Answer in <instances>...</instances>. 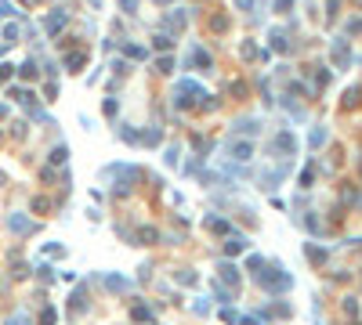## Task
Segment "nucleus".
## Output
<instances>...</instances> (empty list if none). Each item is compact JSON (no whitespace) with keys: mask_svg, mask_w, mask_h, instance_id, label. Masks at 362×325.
I'll list each match as a JSON object with an SVG mask.
<instances>
[{"mask_svg":"<svg viewBox=\"0 0 362 325\" xmlns=\"http://www.w3.org/2000/svg\"><path fill=\"white\" fill-rule=\"evenodd\" d=\"M232 156H236L239 163H246V159L254 156V145H250V141H239V145H232Z\"/></svg>","mask_w":362,"mask_h":325,"instance_id":"obj_1","label":"nucleus"},{"mask_svg":"<svg viewBox=\"0 0 362 325\" xmlns=\"http://www.w3.org/2000/svg\"><path fill=\"white\" fill-rule=\"evenodd\" d=\"M62 25H66V11H54L51 18H48V33H58Z\"/></svg>","mask_w":362,"mask_h":325,"instance_id":"obj_2","label":"nucleus"},{"mask_svg":"<svg viewBox=\"0 0 362 325\" xmlns=\"http://www.w3.org/2000/svg\"><path fill=\"white\" fill-rule=\"evenodd\" d=\"M224 250H228V253H243V250H246V239H243V235H232Z\"/></svg>","mask_w":362,"mask_h":325,"instance_id":"obj_3","label":"nucleus"},{"mask_svg":"<svg viewBox=\"0 0 362 325\" xmlns=\"http://www.w3.org/2000/svg\"><path fill=\"white\" fill-rule=\"evenodd\" d=\"M192 61H196V65H210V54L196 47V51H192Z\"/></svg>","mask_w":362,"mask_h":325,"instance_id":"obj_4","label":"nucleus"},{"mask_svg":"<svg viewBox=\"0 0 362 325\" xmlns=\"http://www.w3.org/2000/svg\"><path fill=\"white\" fill-rule=\"evenodd\" d=\"M22 80H36V65H33V61H26V65H22Z\"/></svg>","mask_w":362,"mask_h":325,"instance_id":"obj_5","label":"nucleus"},{"mask_svg":"<svg viewBox=\"0 0 362 325\" xmlns=\"http://www.w3.org/2000/svg\"><path fill=\"white\" fill-rule=\"evenodd\" d=\"M11 228H14V231H29V221H22V217H11Z\"/></svg>","mask_w":362,"mask_h":325,"instance_id":"obj_6","label":"nucleus"},{"mask_svg":"<svg viewBox=\"0 0 362 325\" xmlns=\"http://www.w3.org/2000/svg\"><path fill=\"white\" fill-rule=\"evenodd\" d=\"M206 228H210V231H224L228 224H224V221H218V217H210V221H206Z\"/></svg>","mask_w":362,"mask_h":325,"instance_id":"obj_7","label":"nucleus"},{"mask_svg":"<svg viewBox=\"0 0 362 325\" xmlns=\"http://www.w3.org/2000/svg\"><path fill=\"white\" fill-rule=\"evenodd\" d=\"M66 65H69V69H76V65H84V54H69V58H66Z\"/></svg>","mask_w":362,"mask_h":325,"instance_id":"obj_8","label":"nucleus"},{"mask_svg":"<svg viewBox=\"0 0 362 325\" xmlns=\"http://www.w3.org/2000/svg\"><path fill=\"white\" fill-rule=\"evenodd\" d=\"M124 4V11H138V0H120Z\"/></svg>","mask_w":362,"mask_h":325,"instance_id":"obj_9","label":"nucleus"},{"mask_svg":"<svg viewBox=\"0 0 362 325\" xmlns=\"http://www.w3.org/2000/svg\"><path fill=\"white\" fill-rule=\"evenodd\" d=\"M8 76H11V65H0V83H4Z\"/></svg>","mask_w":362,"mask_h":325,"instance_id":"obj_10","label":"nucleus"},{"mask_svg":"<svg viewBox=\"0 0 362 325\" xmlns=\"http://www.w3.org/2000/svg\"><path fill=\"white\" fill-rule=\"evenodd\" d=\"M11 325H26V322H22V318H11Z\"/></svg>","mask_w":362,"mask_h":325,"instance_id":"obj_11","label":"nucleus"},{"mask_svg":"<svg viewBox=\"0 0 362 325\" xmlns=\"http://www.w3.org/2000/svg\"><path fill=\"white\" fill-rule=\"evenodd\" d=\"M4 112H8V108H4V105H0V116H4Z\"/></svg>","mask_w":362,"mask_h":325,"instance_id":"obj_12","label":"nucleus"}]
</instances>
